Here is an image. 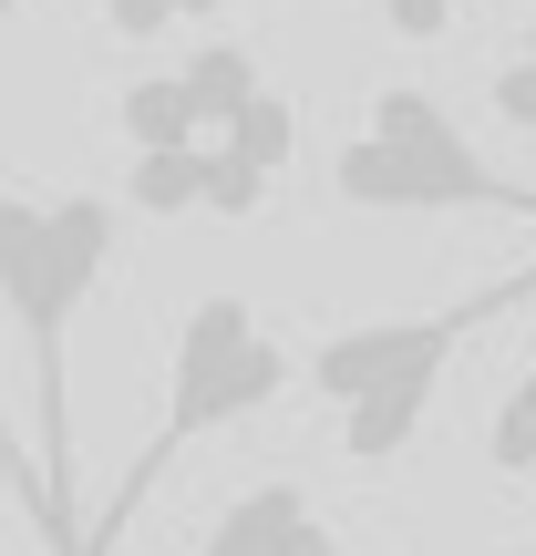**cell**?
<instances>
[{"label": "cell", "instance_id": "6da1fadb", "mask_svg": "<svg viewBox=\"0 0 536 556\" xmlns=\"http://www.w3.org/2000/svg\"><path fill=\"white\" fill-rule=\"evenodd\" d=\"M114 238H124L114 197H21L11 186V206H0V309H11V340L32 351V454L62 495H73V371H62V340H73L83 299L103 289V268H114ZM73 516H83V495H73Z\"/></svg>", "mask_w": 536, "mask_h": 556}, {"label": "cell", "instance_id": "7a4b0ae2", "mask_svg": "<svg viewBox=\"0 0 536 556\" xmlns=\"http://www.w3.org/2000/svg\"><path fill=\"white\" fill-rule=\"evenodd\" d=\"M289 381H310V361H299V351L269 330L259 309H248L238 289H207V299H186V309H176V361H165V413H155V433L135 443L124 484L103 495V516L83 526V556H103V546L124 536V526L145 516V495L165 484V464H176L186 443L259 422L269 402H289Z\"/></svg>", "mask_w": 536, "mask_h": 556}, {"label": "cell", "instance_id": "3957f363", "mask_svg": "<svg viewBox=\"0 0 536 556\" xmlns=\"http://www.w3.org/2000/svg\"><path fill=\"white\" fill-rule=\"evenodd\" d=\"M536 299V268L516 278H485L475 299H454V309H413V319H340L331 340H310V392L331 402V433L351 464H392L413 454L423 413H434L444 371L464 361V340L485 330V319L526 309Z\"/></svg>", "mask_w": 536, "mask_h": 556}, {"label": "cell", "instance_id": "277c9868", "mask_svg": "<svg viewBox=\"0 0 536 556\" xmlns=\"http://www.w3.org/2000/svg\"><path fill=\"white\" fill-rule=\"evenodd\" d=\"M331 197L361 206V217H526L536 227V186L496 176L423 83L372 93V124L340 135V155H331Z\"/></svg>", "mask_w": 536, "mask_h": 556}, {"label": "cell", "instance_id": "5b68a950", "mask_svg": "<svg viewBox=\"0 0 536 556\" xmlns=\"http://www.w3.org/2000/svg\"><path fill=\"white\" fill-rule=\"evenodd\" d=\"M197 556H340V536L310 505V484L269 475V484H238V495L217 505V526L197 536Z\"/></svg>", "mask_w": 536, "mask_h": 556}, {"label": "cell", "instance_id": "8992f818", "mask_svg": "<svg viewBox=\"0 0 536 556\" xmlns=\"http://www.w3.org/2000/svg\"><path fill=\"white\" fill-rule=\"evenodd\" d=\"M289 144H299V114H289V93L269 83V93L248 103V114L227 124L217 144H207V155H217V197H207V206H217V217H248V206H259L269 186H278V165H289Z\"/></svg>", "mask_w": 536, "mask_h": 556}, {"label": "cell", "instance_id": "52a82bcc", "mask_svg": "<svg viewBox=\"0 0 536 556\" xmlns=\"http://www.w3.org/2000/svg\"><path fill=\"white\" fill-rule=\"evenodd\" d=\"M114 124H124V144H135V155H176V144H207L197 103H186V73H135V83H124V103H114Z\"/></svg>", "mask_w": 536, "mask_h": 556}, {"label": "cell", "instance_id": "ba28073f", "mask_svg": "<svg viewBox=\"0 0 536 556\" xmlns=\"http://www.w3.org/2000/svg\"><path fill=\"white\" fill-rule=\"evenodd\" d=\"M217 197V155L207 144H176V155H135V176H124V206H145V217H186V206Z\"/></svg>", "mask_w": 536, "mask_h": 556}, {"label": "cell", "instance_id": "9c48e42d", "mask_svg": "<svg viewBox=\"0 0 536 556\" xmlns=\"http://www.w3.org/2000/svg\"><path fill=\"white\" fill-rule=\"evenodd\" d=\"M485 464H496V475H516V484H536V361L506 381L496 422H485Z\"/></svg>", "mask_w": 536, "mask_h": 556}, {"label": "cell", "instance_id": "30bf717a", "mask_svg": "<svg viewBox=\"0 0 536 556\" xmlns=\"http://www.w3.org/2000/svg\"><path fill=\"white\" fill-rule=\"evenodd\" d=\"M485 114H496V124H516V135H536V21L506 41V62H496V73H485Z\"/></svg>", "mask_w": 536, "mask_h": 556}, {"label": "cell", "instance_id": "8fae6325", "mask_svg": "<svg viewBox=\"0 0 536 556\" xmlns=\"http://www.w3.org/2000/svg\"><path fill=\"white\" fill-rule=\"evenodd\" d=\"M217 0H103V31L114 41H165V31H186V21H207Z\"/></svg>", "mask_w": 536, "mask_h": 556}, {"label": "cell", "instance_id": "7c38bea8", "mask_svg": "<svg viewBox=\"0 0 536 556\" xmlns=\"http://www.w3.org/2000/svg\"><path fill=\"white\" fill-rule=\"evenodd\" d=\"M392 31L402 41H444L454 31V0H392Z\"/></svg>", "mask_w": 536, "mask_h": 556}]
</instances>
